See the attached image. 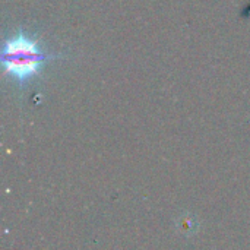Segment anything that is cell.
I'll return each instance as SVG.
<instances>
[{"label":"cell","mask_w":250,"mask_h":250,"mask_svg":"<svg viewBox=\"0 0 250 250\" xmlns=\"http://www.w3.org/2000/svg\"><path fill=\"white\" fill-rule=\"evenodd\" d=\"M62 57H64L63 53L50 54L41 50L38 41L34 37H29L23 28H19L18 32L7 38L1 47V63L4 72L12 76L21 88L35 78L45 63Z\"/></svg>","instance_id":"obj_1"}]
</instances>
